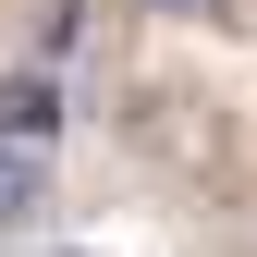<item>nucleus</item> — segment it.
<instances>
[{
  "mask_svg": "<svg viewBox=\"0 0 257 257\" xmlns=\"http://www.w3.org/2000/svg\"><path fill=\"white\" fill-rule=\"evenodd\" d=\"M61 135V86L49 74H0V147H49Z\"/></svg>",
  "mask_w": 257,
  "mask_h": 257,
  "instance_id": "nucleus-1",
  "label": "nucleus"
},
{
  "mask_svg": "<svg viewBox=\"0 0 257 257\" xmlns=\"http://www.w3.org/2000/svg\"><path fill=\"white\" fill-rule=\"evenodd\" d=\"M37 208H49V172H37V147H0V233H25Z\"/></svg>",
  "mask_w": 257,
  "mask_h": 257,
  "instance_id": "nucleus-2",
  "label": "nucleus"
},
{
  "mask_svg": "<svg viewBox=\"0 0 257 257\" xmlns=\"http://www.w3.org/2000/svg\"><path fill=\"white\" fill-rule=\"evenodd\" d=\"M135 13H159V25H245V0H135Z\"/></svg>",
  "mask_w": 257,
  "mask_h": 257,
  "instance_id": "nucleus-3",
  "label": "nucleus"
}]
</instances>
